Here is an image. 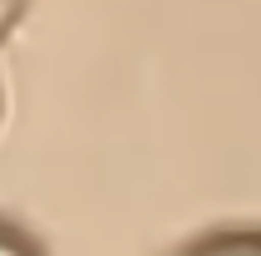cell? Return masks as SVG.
I'll use <instances>...</instances> for the list:
<instances>
[{"label":"cell","instance_id":"obj_1","mask_svg":"<svg viewBox=\"0 0 261 256\" xmlns=\"http://www.w3.org/2000/svg\"><path fill=\"white\" fill-rule=\"evenodd\" d=\"M202 256H261V242H227V246H212Z\"/></svg>","mask_w":261,"mask_h":256},{"label":"cell","instance_id":"obj_2","mask_svg":"<svg viewBox=\"0 0 261 256\" xmlns=\"http://www.w3.org/2000/svg\"><path fill=\"white\" fill-rule=\"evenodd\" d=\"M0 256H30V251L15 242V237H5V232H0Z\"/></svg>","mask_w":261,"mask_h":256}]
</instances>
